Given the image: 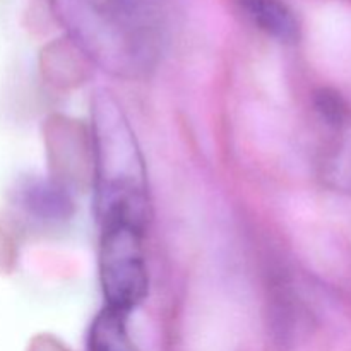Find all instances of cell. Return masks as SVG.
Wrapping results in <instances>:
<instances>
[{"label":"cell","mask_w":351,"mask_h":351,"mask_svg":"<svg viewBox=\"0 0 351 351\" xmlns=\"http://www.w3.org/2000/svg\"><path fill=\"white\" fill-rule=\"evenodd\" d=\"M105 307L129 315L146 298L149 276L137 202H108L99 245Z\"/></svg>","instance_id":"1"},{"label":"cell","mask_w":351,"mask_h":351,"mask_svg":"<svg viewBox=\"0 0 351 351\" xmlns=\"http://www.w3.org/2000/svg\"><path fill=\"white\" fill-rule=\"evenodd\" d=\"M72 29L93 43L146 50L160 36L167 0H53Z\"/></svg>","instance_id":"2"},{"label":"cell","mask_w":351,"mask_h":351,"mask_svg":"<svg viewBox=\"0 0 351 351\" xmlns=\"http://www.w3.org/2000/svg\"><path fill=\"white\" fill-rule=\"evenodd\" d=\"M17 201L27 215L40 221H65L74 213V204L65 189L48 180L26 182L17 192Z\"/></svg>","instance_id":"3"},{"label":"cell","mask_w":351,"mask_h":351,"mask_svg":"<svg viewBox=\"0 0 351 351\" xmlns=\"http://www.w3.org/2000/svg\"><path fill=\"white\" fill-rule=\"evenodd\" d=\"M243 12L261 31L281 43H293L300 36L297 16L283 0H240Z\"/></svg>","instance_id":"4"},{"label":"cell","mask_w":351,"mask_h":351,"mask_svg":"<svg viewBox=\"0 0 351 351\" xmlns=\"http://www.w3.org/2000/svg\"><path fill=\"white\" fill-rule=\"evenodd\" d=\"M127 317L113 308H103L91 324L89 351H137L127 331Z\"/></svg>","instance_id":"5"},{"label":"cell","mask_w":351,"mask_h":351,"mask_svg":"<svg viewBox=\"0 0 351 351\" xmlns=\"http://www.w3.org/2000/svg\"><path fill=\"white\" fill-rule=\"evenodd\" d=\"M332 130L338 136L326 163L328 178L336 189L351 195V113Z\"/></svg>","instance_id":"6"},{"label":"cell","mask_w":351,"mask_h":351,"mask_svg":"<svg viewBox=\"0 0 351 351\" xmlns=\"http://www.w3.org/2000/svg\"><path fill=\"white\" fill-rule=\"evenodd\" d=\"M315 110L331 129L338 127L350 115L345 99L332 89H321L315 95Z\"/></svg>","instance_id":"7"}]
</instances>
